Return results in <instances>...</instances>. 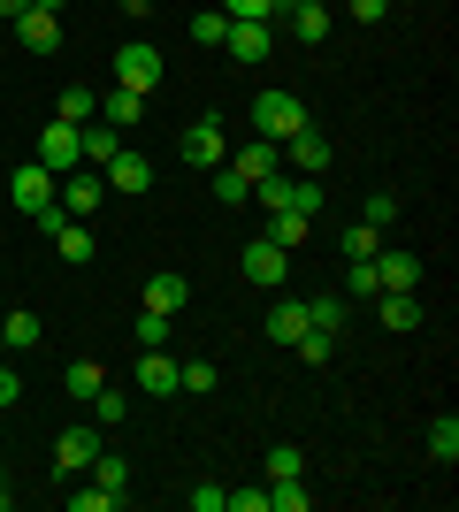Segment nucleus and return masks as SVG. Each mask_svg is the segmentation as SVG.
<instances>
[{"mask_svg": "<svg viewBox=\"0 0 459 512\" xmlns=\"http://www.w3.org/2000/svg\"><path fill=\"white\" fill-rule=\"evenodd\" d=\"M54 253H62L69 268H85V260L100 253V245H92V230H85V222H77V214H62V230H54Z\"/></svg>", "mask_w": 459, "mask_h": 512, "instance_id": "412c9836", "label": "nucleus"}, {"mask_svg": "<svg viewBox=\"0 0 459 512\" xmlns=\"http://www.w3.org/2000/svg\"><path fill=\"white\" fill-rule=\"evenodd\" d=\"M92 482H100V490L115 497V505H131V467H123V459H115V451H100V459H92Z\"/></svg>", "mask_w": 459, "mask_h": 512, "instance_id": "5701e85b", "label": "nucleus"}, {"mask_svg": "<svg viewBox=\"0 0 459 512\" xmlns=\"http://www.w3.org/2000/svg\"><path fill=\"white\" fill-rule=\"evenodd\" d=\"M39 169H54V176H69V169H85V146H77V123H46L39 130V153H31Z\"/></svg>", "mask_w": 459, "mask_h": 512, "instance_id": "39448f33", "label": "nucleus"}, {"mask_svg": "<svg viewBox=\"0 0 459 512\" xmlns=\"http://www.w3.org/2000/svg\"><path fill=\"white\" fill-rule=\"evenodd\" d=\"M284 8H291V0H222V16H230V23H276Z\"/></svg>", "mask_w": 459, "mask_h": 512, "instance_id": "7c9ffc66", "label": "nucleus"}, {"mask_svg": "<svg viewBox=\"0 0 459 512\" xmlns=\"http://www.w3.org/2000/svg\"><path fill=\"white\" fill-rule=\"evenodd\" d=\"M16 46H23V54H54V46H62V16L23 8V16H16Z\"/></svg>", "mask_w": 459, "mask_h": 512, "instance_id": "f8f14e48", "label": "nucleus"}, {"mask_svg": "<svg viewBox=\"0 0 459 512\" xmlns=\"http://www.w3.org/2000/svg\"><path fill=\"white\" fill-rule=\"evenodd\" d=\"M291 474H306V451L299 444H276V451H268V482H291Z\"/></svg>", "mask_w": 459, "mask_h": 512, "instance_id": "f704fd0d", "label": "nucleus"}, {"mask_svg": "<svg viewBox=\"0 0 459 512\" xmlns=\"http://www.w3.org/2000/svg\"><path fill=\"white\" fill-rule=\"evenodd\" d=\"M100 383H108V375H100V360H69V367H62V390L77 398V406H92V390H100Z\"/></svg>", "mask_w": 459, "mask_h": 512, "instance_id": "393cba45", "label": "nucleus"}, {"mask_svg": "<svg viewBox=\"0 0 459 512\" xmlns=\"http://www.w3.org/2000/svg\"><path fill=\"white\" fill-rule=\"evenodd\" d=\"M375 306H383V329H398V337L421 329V299L414 291H375Z\"/></svg>", "mask_w": 459, "mask_h": 512, "instance_id": "4be33fe9", "label": "nucleus"}, {"mask_svg": "<svg viewBox=\"0 0 459 512\" xmlns=\"http://www.w3.org/2000/svg\"><path fill=\"white\" fill-rule=\"evenodd\" d=\"M23 398V367H0V406H16Z\"/></svg>", "mask_w": 459, "mask_h": 512, "instance_id": "a18cd8bd", "label": "nucleus"}, {"mask_svg": "<svg viewBox=\"0 0 459 512\" xmlns=\"http://www.w3.org/2000/svg\"><path fill=\"white\" fill-rule=\"evenodd\" d=\"M77 146H85V169H108L115 153H123V130H115V123H85V130H77Z\"/></svg>", "mask_w": 459, "mask_h": 512, "instance_id": "a211bd4d", "label": "nucleus"}, {"mask_svg": "<svg viewBox=\"0 0 459 512\" xmlns=\"http://www.w3.org/2000/svg\"><path fill=\"white\" fill-rule=\"evenodd\" d=\"M138 344H169V314H138Z\"/></svg>", "mask_w": 459, "mask_h": 512, "instance_id": "37998d69", "label": "nucleus"}, {"mask_svg": "<svg viewBox=\"0 0 459 512\" xmlns=\"http://www.w3.org/2000/svg\"><path fill=\"white\" fill-rule=\"evenodd\" d=\"M207 176H215V199H222V207H245V199H253V184H245L230 161H222V169H207Z\"/></svg>", "mask_w": 459, "mask_h": 512, "instance_id": "473e14b6", "label": "nucleus"}, {"mask_svg": "<svg viewBox=\"0 0 459 512\" xmlns=\"http://www.w3.org/2000/svg\"><path fill=\"white\" fill-rule=\"evenodd\" d=\"M222 512H268V490H230V497H222Z\"/></svg>", "mask_w": 459, "mask_h": 512, "instance_id": "79ce46f5", "label": "nucleus"}, {"mask_svg": "<svg viewBox=\"0 0 459 512\" xmlns=\"http://www.w3.org/2000/svg\"><path fill=\"white\" fill-rule=\"evenodd\" d=\"M39 207H54V169L23 161L16 169V214H39Z\"/></svg>", "mask_w": 459, "mask_h": 512, "instance_id": "2eb2a0df", "label": "nucleus"}, {"mask_svg": "<svg viewBox=\"0 0 459 512\" xmlns=\"http://www.w3.org/2000/svg\"><path fill=\"white\" fill-rule=\"evenodd\" d=\"M92 459H100V421H92V428H62V436H54V467H62L69 482H77Z\"/></svg>", "mask_w": 459, "mask_h": 512, "instance_id": "0eeeda50", "label": "nucleus"}, {"mask_svg": "<svg viewBox=\"0 0 459 512\" xmlns=\"http://www.w3.org/2000/svg\"><path fill=\"white\" fill-rule=\"evenodd\" d=\"M115 85H131V92H153V85H161V46L131 39L123 54H115Z\"/></svg>", "mask_w": 459, "mask_h": 512, "instance_id": "423d86ee", "label": "nucleus"}, {"mask_svg": "<svg viewBox=\"0 0 459 512\" xmlns=\"http://www.w3.org/2000/svg\"><path fill=\"white\" fill-rule=\"evenodd\" d=\"M306 314H314V329H329V337H337V321H345V299H306Z\"/></svg>", "mask_w": 459, "mask_h": 512, "instance_id": "ea45409f", "label": "nucleus"}, {"mask_svg": "<svg viewBox=\"0 0 459 512\" xmlns=\"http://www.w3.org/2000/svg\"><path fill=\"white\" fill-rule=\"evenodd\" d=\"M306 329H314V314H306V299H284V306H268V344H299Z\"/></svg>", "mask_w": 459, "mask_h": 512, "instance_id": "f3484780", "label": "nucleus"}, {"mask_svg": "<svg viewBox=\"0 0 459 512\" xmlns=\"http://www.w3.org/2000/svg\"><path fill=\"white\" fill-rule=\"evenodd\" d=\"M284 169H299V176H322V169H329V138H322L314 123L284 138Z\"/></svg>", "mask_w": 459, "mask_h": 512, "instance_id": "9d476101", "label": "nucleus"}, {"mask_svg": "<svg viewBox=\"0 0 459 512\" xmlns=\"http://www.w3.org/2000/svg\"><path fill=\"white\" fill-rule=\"evenodd\" d=\"M222 31H230L222 8H199V16H192V46H222Z\"/></svg>", "mask_w": 459, "mask_h": 512, "instance_id": "c9c22d12", "label": "nucleus"}, {"mask_svg": "<svg viewBox=\"0 0 459 512\" xmlns=\"http://www.w3.org/2000/svg\"><path fill=\"white\" fill-rule=\"evenodd\" d=\"M360 222H375V230H391V222H398V192H368V207H360Z\"/></svg>", "mask_w": 459, "mask_h": 512, "instance_id": "e433bc0d", "label": "nucleus"}, {"mask_svg": "<svg viewBox=\"0 0 459 512\" xmlns=\"http://www.w3.org/2000/svg\"><path fill=\"white\" fill-rule=\"evenodd\" d=\"M222 46H230V62H268L276 31H268V23H230V31H222Z\"/></svg>", "mask_w": 459, "mask_h": 512, "instance_id": "dca6fc26", "label": "nucleus"}, {"mask_svg": "<svg viewBox=\"0 0 459 512\" xmlns=\"http://www.w3.org/2000/svg\"><path fill=\"white\" fill-rule=\"evenodd\" d=\"M176 153H184L192 169H222V161H230V138H222V123H215V115H199V123H184Z\"/></svg>", "mask_w": 459, "mask_h": 512, "instance_id": "f03ea898", "label": "nucleus"}, {"mask_svg": "<svg viewBox=\"0 0 459 512\" xmlns=\"http://www.w3.org/2000/svg\"><path fill=\"white\" fill-rule=\"evenodd\" d=\"M92 421H100V428H123V421H131V390L100 383V390H92Z\"/></svg>", "mask_w": 459, "mask_h": 512, "instance_id": "b1692460", "label": "nucleus"}, {"mask_svg": "<svg viewBox=\"0 0 459 512\" xmlns=\"http://www.w3.org/2000/svg\"><path fill=\"white\" fill-rule=\"evenodd\" d=\"M138 398H176V360H169V344H138Z\"/></svg>", "mask_w": 459, "mask_h": 512, "instance_id": "6e6552de", "label": "nucleus"}, {"mask_svg": "<svg viewBox=\"0 0 459 512\" xmlns=\"http://www.w3.org/2000/svg\"><path fill=\"white\" fill-rule=\"evenodd\" d=\"M429 459H437V467H452V459H459V421H452V413L429 428Z\"/></svg>", "mask_w": 459, "mask_h": 512, "instance_id": "72a5a7b5", "label": "nucleus"}, {"mask_svg": "<svg viewBox=\"0 0 459 512\" xmlns=\"http://www.w3.org/2000/svg\"><path fill=\"white\" fill-rule=\"evenodd\" d=\"M238 268H245V283H253V291H284L291 253H284V245H268V237H253V245L238 253Z\"/></svg>", "mask_w": 459, "mask_h": 512, "instance_id": "7ed1b4c3", "label": "nucleus"}, {"mask_svg": "<svg viewBox=\"0 0 459 512\" xmlns=\"http://www.w3.org/2000/svg\"><path fill=\"white\" fill-rule=\"evenodd\" d=\"M39 337H46V321L31 314V306H16V314H0V344H8V352H31Z\"/></svg>", "mask_w": 459, "mask_h": 512, "instance_id": "aec40b11", "label": "nucleus"}, {"mask_svg": "<svg viewBox=\"0 0 459 512\" xmlns=\"http://www.w3.org/2000/svg\"><path fill=\"white\" fill-rule=\"evenodd\" d=\"M306 237H314V222H306V214H284V207L268 214V245H284V253H291V245H306Z\"/></svg>", "mask_w": 459, "mask_h": 512, "instance_id": "a878e982", "label": "nucleus"}, {"mask_svg": "<svg viewBox=\"0 0 459 512\" xmlns=\"http://www.w3.org/2000/svg\"><path fill=\"white\" fill-rule=\"evenodd\" d=\"M291 130H306V107H299V92L268 85L261 100H253V138H276V146H284Z\"/></svg>", "mask_w": 459, "mask_h": 512, "instance_id": "f257e3e1", "label": "nucleus"}, {"mask_svg": "<svg viewBox=\"0 0 459 512\" xmlns=\"http://www.w3.org/2000/svg\"><path fill=\"white\" fill-rule=\"evenodd\" d=\"M69 505H77V512H115V497L92 482V490H69Z\"/></svg>", "mask_w": 459, "mask_h": 512, "instance_id": "a19ab883", "label": "nucleus"}, {"mask_svg": "<svg viewBox=\"0 0 459 512\" xmlns=\"http://www.w3.org/2000/svg\"><path fill=\"white\" fill-rule=\"evenodd\" d=\"M284 23H291V39H306V46L329 39V8H284Z\"/></svg>", "mask_w": 459, "mask_h": 512, "instance_id": "c85d7f7f", "label": "nucleus"}, {"mask_svg": "<svg viewBox=\"0 0 459 512\" xmlns=\"http://www.w3.org/2000/svg\"><path fill=\"white\" fill-rule=\"evenodd\" d=\"M306 505H314L306 474H291V482H268V512H306Z\"/></svg>", "mask_w": 459, "mask_h": 512, "instance_id": "c756f323", "label": "nucleus"}, {"mask_svg": "<svg viewBox=\"0 0 459 512\" xmlns=\"http://www.w3.org/2000/svg\"><path fill=\"white\" fill-rule=\"evenodd\" d=\"M222 497H230V490H215V482H199V490H192V512H222Z\"/></svg>", "mask_w": 459, "mask_h": 512, "instance_id": "c03bdc74", "label": "nucleus"}, {"mask_svg": "<svg viewBox=\"0 0 459 512\" xmlns=\"http://www.w3.org/2000/svg\"><path fill=\"white\" fill-rule=\"evenodd\" d=\"M176 390L207 398V390H215V360H176Z\"/></svg>", "mask_w": 459, "mask_h": 512, "instance_id": "2f4dec72", "label": "nucleus"}, {"mask_svg": "<svg viewBox=\"0 0 459 512\" xmlns=\"http://www.w3.org/2000/svg\"><path fill=\"white\" fill-rule=\"evenodd\" d=\"M184 299H192V283L176 276V268H161V276H146V291H138V306H146V314H184Z\"/></svg>", "mask_w": 459, "mask_h": 512, "instance_id": "1a4fd4ad", "label": "nucleus"}, {"mask_svg": "<svg viewBox=\"0 0 459 512\" xmlns=\"http://www.w3.org/2000/svg\"><path fill=\"white\" fill-rule=\"evenodd\" d=\"M92 115H100V100H92V92H85V85H69V92H62V100H54V123H77V130H85V123H92Z\"/></svg>", "mask_w": 459, "mask_h": 512, "instance_id": "bb28decb", "label": "nucleus"}, {"mask_svg": "<svg viewBox=\"0 0 459 512\" xmlns=\"http://www.w3.org/2000/svg\"><path fill=\"white\" fill-rule=\"evenodd\" d=\"M23 8H31V0H0V16H8V23H16V16H23Z\"/></svg>", "mask_w": 459, "mask_h": 512, "instance_id": "09e8293b", "label": "nucleus"}, {"mask_svg": "<svg viewBox=\"0 0 459 512\" xmlns=\"http://www.w3.org/2000/svg\"><path fill=\"white\" fill-rule=\"evenodd\" d=\"M100 176H108V192H146V184H153V161H146V153H131V146H123V153H115V161H108V169H100Z\"/></svg>", "mask_w": 459, "mask_h": 512, "instance_id": "4468645a", "label": "nucleus"}, {"mask_svg": "<svg viewBox=\"0 0 459 512\" xmlns=\"http://www.w3.org/2000/svg\"><path fill=\"white\" fill-rule=\"evenodd\" d=\"M31 8H46V16H62V8H69V0H31Z\"/></svg>", "mask_w": 459, "mask_h": 512, "instance_id": "8fccbe9b", "label": "nucleus"}, {"mask_svg": "<svg viewBox=\"0 0 459 512\" xmlns=\"http://www.w3.org/2000/svg\"><path fill=\"white\" fill-rule=\"evenodd\" d=\"M100 123H115V130H131V123H146V92H131V85H115L108 100H100Z\"/></svg>", "mask_w": 459, "mask_h": 512, "instance_id": "6ab92c4d", "label": "nucleus"}, {"mask_svg": "<svg viewBox=\"0 0 459 512\" xmlns=\"http://www.w3.org/2000/svg\"><path fill=\"white\" fill-rule=\"evenodd\" d=\"M8 505H16V497H8V490H0V512H8Z\"/></svg>", "mask_w": 459, "mask_h": 512, "instance_id": "3c124183", "label": "nucleus"}, {"mask_svg": "<svg viewBox=\"0 0 459 512\" xmlns=\"http://www.w3.org/2000/svg\"><path fill=\"white\" fill-rule=\"evenodd\" d=\"M100 199H108V176H100V169H69V176H54V207L77 214V222H85Z\"/></svg>", "mask_w": 459, "mask_h": 512, "instance_id": "20e7f679", "label": "nucleus"}, {"mask_svg": "<svg viewBox=\"0 0 459 512\" xmlns=\"http://www.w3.org/2000/svg\"><path fill=\"white\" fill-rule=\"evenodd\" d=\"M337 253H345V260H375V253H383V230H375V222H352V230L337 237Z\"/></svg>", "mask_w": 459, "mask_h": 512, "instance_id": "cd10ccee", "label": "nucleus"}, {"mask_svg": "<svg viewBox=\"0 0 459 512\" xmlns=\"http://www.w3.org/2000/svg\"><path fill=\"white\" fill-rule=\"evenodd\" d=\"M291 352H299L306 367H329V329H306V337L291 344Z\"/></svg>", "mask_w": 459, "mask_h": 512, "instance_id": "58836bf2", "label": "nucleus"}, {"mask_svg": "<svg viewBox=\"0 0 459 512\" xmlns=\"http://www.w3.org/2000/svg\"><path fill=\"white\" fill-rule=\"evenodd\" d=\"M352 8V23H383V8H391V0H345Z\"/></svg>", "mask_w": 459, "mask_h": 512, "instance_id": "49530a36", "label": "nucleus"}, {"mask_svg": "<svg viewBox=\"0 0 459 512\" xmlns=\"http://www.w3.org/2000/svg\"><path fill=\"white\" fill-rule=\"evenodd\" d=\"M414 283H421V253H398V245L375 253V291H414Z\"/></svg>", "mask_w": 459, "mask_h": 512, "instance_id": "ddd939ff", "label": "nucleus"}, {"mask_svg": "<svg viewBox=\"0 0 459 512\" xmlns=\"http://www.w3.org/2000/svg\"><path fill=\"white\" fill-rule=\"evenodd\" d=\"M230 169H238L245 184H261V176H276V169H284V146H276V138H253V146H230Z\"/></svg>", "mask_w": 459, "mask_h": 512, "instance_id": "9b49d317", "label": "nucleus"}, {"mask_svg": "<svg viewBox=\"0 0 459 512\" xmlns=\"http://www.w3.org/2000/svg\"><path fill=\"white\" fill-rule=\"evenodd\" d=\"M115 8H123L131 23H146V16H153V0H115Z\"/></svg>", "mask_w": 459, "mask_h": 512, "instance_id": "de8ad7c7", "label": "nucleus"}, {"mask_svg": "<svg viewBox=\"0 0 459 512\" xmlns=\"http://www.w3.org/2000/svg\"><path fill=\"white\" fill-rule=\"evenodd\" d=\"M345 299H375V260H352L345 268Z\"/></svg>", "mask_w": 459, "mask_h": 512, "instance_id": "4c0bfd02", "label": "nucleus"}]
</instances>
